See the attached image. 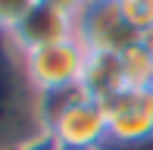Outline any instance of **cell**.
I'll list each match as a JSON object with an SVG mask.
<instances>
[{
  "label": "cell",
  "mask_w": 153,
  "mask_h": 150,
  "mask_svg": "<svg viewBox=\"0 0 153 150\" xmlns=\"http://www.w3.org/2000/svg\"><path fill=\"white\" fill-rule=\"evenodd\" d=\"M103 150H153V138L141 141V144H106Z\"/></svg>",
  "instance_id": "cell-13"
},
{
  "label": "cell",
  "mask_w": 153,
  "mask_h": 150,
  "mask_svg": "<svg viewBox=\"0 0 153 150\" xmlns=\"http://www.w3.org/2000/svg\"><path fill=\"white\" fill-rule=\"evenodd\" d=\"M75 38L88 47V53H125L144 41L125 19L119 0H88L75 13Z\"/></svg>",
  "instance_id": "cell-2"
},
{
  "label": "cell",
  "mask_w": 153,
  "mask_h": 150,
  "mask_svg": "<svg viewBox=\"0 0 153 150\" xmlns=\"http://www.w3.org/2000/svg\"><path fill=\"white\" fill-rule=\"evenodd\" d=\"M125 88H128V81H125V69H122V53H88V66L81 75V91L88 97L109 103Z\"/></svg>",
  "instance_id": "cell-7"
},
{
  "label": "cell",
  "mask_w": 153,
  "mask_h": 150,
  "mask_svg": "<svg viewBox=\"0 0 153 150\" xmlns=\"http://www.w3.org/2000/svg\"><path fill=\"white\" fill-rule=\"evenodd\" d=\"M47 134L59 141L62 150H103L109 144V119L106 106L100 100L81 94L72 106H66L53 125L47 128Z\"/></svg>",
  "instance_id": "cell-4"
},
{
  "label": "cell",
  "mask_w": 153,
  "mask_h": 150,
  "mask_svg": "<svg viewBox=\"0 0 153 150\" xmlns=\"http://www.w3.org/2000/svg\"><path fill=\"white\" fill-rule=\"evenodd\" d=\"M106 106L109 144H141L153 138V91L150 88H125Z\"/></svg>",
  "instance_id": "cell-5"
},
{
  "label": "cell",
  "mask_w": 153,
  "mask_h": 150,
  "mask_svg": "<svg viewBox=\"0 0 153 150\" xmlns=\"http://www.w3.org/2000/svg\"><path fill=\"white\" fill-rule=\"evenodd\" d=\"M88 66V47L78 38H62L56 44L25 50V69H28L31 85L44 91H59V88H78L81 75Z\"/></svg>",
  "instance_id": "cell-3"
},
{
  "label": "cell",
  "mask_w": 153,
  "mask_h": 150,
  "mask_svg": "<svg viewBox=\"0 0 153 150\" xmlns=\"http://www.w3.org/2000/svg\"><path fill=\"white\" fill-rule=\"evenodd\" d=\"M38 3L53 6V10H59V13H66V16H72V19H75V13H78L81 6L88 3V0H38Z\"/></svg>",
  "instance_id": "cell-11"
},
{
  "label": "cell",
  "mask_w": 153,
  "mask_h": 150,
  "mask_svg": "<svg viewBox=\"0 0 153 150\" xmlns=\"http://www.w3.org/2000/svg\"><path fill=\"white\" fill-rule=\"evenodd\" d=\"M122 69H125L128 88H150V81H153V53L144 47V41L122 53Z\"/></svg>",
  "instance_id": "cell-8"
},
{
  "label": "cell",
  "mask_w": 153,
  "mask_h": 150,
  "mask_svg": "<svg viewBox=\"0 0 153 150\" xmlns=\"http://www.w3.org/2000/svg\"><path fill=\"white\" fill-rule=\"evenodd\" d=\"M34 3H38V0H0V31L10 35L25 19V13H28Z\"/></svg>",
  "instance_id": "cell-10"
},
{
  "label": "cell",
  "mask_w": 153,
  "mask_h": 150,
  "mask_svg": "<svg viewBox=\"0 0 153 150\" xmlns=\"http://www.w3.org/2000/svg\"><path fill=\"white\" fill-rule=\"evenodd\" d=\"M72 35H75V19L53 10V6H44V3H34L25 13V19L10 31V38L22 50H38V47L56 44V41L72 38Z\"/></svg>",
  "instance_id": "cell-6"
},
{
  "label": "cell",
  "mask_w": 153,
  "mask_h": 150,
  "mask_svg": "<svg viewBox=\"0 0 153 150\" xmlns=\"http://www.w3.org/2000/svg\"><path fill=\"white\" fill-rule=\"evenodd\" d=\"M19 150H62L59 147V141L56 138H53V134H38V138H34V141H28V144H25V147H19Z\"/></svg>",
  "instance_id": "cell-12"
},
{
  "label": "cell",
  "mask_w": 153,
  "mask_h": 150,
  "mask_svg": "<svg viewBox=\"0 0 153 150\" xmlns=\"http://www.w3.org/2000/svg\"><path fill=\"white\" fill-rule=\"evenodd\" d=\"M150 91H153V81H150Z\"/></svg>",
  "instance_id": "cell-15"
},
{
  "label": "cell",
  "mask_w": 153,
  "mask_h": 150,
  "mask_svg": "<svg viewBox=\"0 0 153 150\" xmlns=\"http://www.w3.org/2000/svg\"><path fill=\"white\" fill-rule=\"evenodd\" d=\"M144 47L153 53V31H147V35H144Z\"/></svg>",
  "instance_id": "cell-14"
},
{
  "label": "cell",
  "mask_w": 153,
  "mask_h": 150,
  "mask_svg": "<svg viewBox=\"0 0 153 150\" xmlns=\"http://www.w3.org/2000/svg\"><path fill=\"white\" fill-rule=\"evenodd\" d=\"M38 134H44L41 91L28 78L25 50L0 31V150H19Z\"/></svg>",
  "instance_id": "cell-1"
},
{
  "label": "cell",
  "mask_w": 153,
  "mask_h": 150,
  "mask_svg": "<svg viewBox=\"0 0 153 150\" xmlns=\"http://www.w3.org/2000/svg\"><path fill=\"white\" fill-rule=\"evenodd\" d=\"M119 6L134 31L141 35L153 31V0H119Z\"/></svg>",
  "instance_id": "cell-9"
}]
</instances>
